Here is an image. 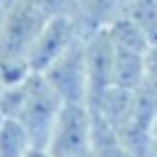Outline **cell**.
<instances>
[{
    "mask_svg": "<svg viewBox=\"0 0 157 157\" xmlns=\"http://www.w3.org/2000/svg\"><path fill=\"white\" fill-rule=\"evenodd\" d=\"M25 157H56V155H53L51 150H46V148H42V146H35Z\"/></svg>",
    "mask_w": 157,
    "mask_h": 157,
    "instance_id": "obj_14",
    "label": "cell"
},
{
    "mask_svg": "<svg viewBox=\"0 0 157 157\" xmlns=\"http://www.w3.org/2000/svg\"><path fill=\"white\" fill-rule=\"evenodd\" d=\"M123 12V0H69L65 14L76 23L81 37L104 30Z\"/></svg>",
    "mask_w": 157,
    "mask_h": 157,
    "instance_id": "obj_7",
    "label": "cell"
},
{
    "mask_svg": "<svg viewBox=\"0 0 157 157\" xmlns=\"http://www.w3.org/2000/svg\"><path fill=\"white\" fill-rule=\"evenodd\" d=\"M2 2H7V0H0V5H2Z\"/></svg>",
    "mask_w": 157,
    "mask_h": 157,
    "instance_id": "obj_18",
    "label": "cell"
},
{
    "mask_svg": "<svg viewBox=\"0 0 157 157\" xmlns=\"http://www.w3.org/2000/svg\"><path fill=\"white\" fill-rule=\"evenodd\" d=\"M123 16H127L152 44H157V0H125Z\"/></svg>",
    "mask_w": 157,
    "mask_h": 157,
    "instance_id": "obj_10",
    "label": "cell"
},
{
    "mask_svg": "<svg viewBox=\"0 0 157 157\" xmlns=\"http://www.w3.org/2000/svg\"><path fill=\"white\" fill-rule=\"evenodd\" d=\"M28 5H33L35 10H39L46 16H56V14H65L69 0H25Z\"/></svg>",
    "mask_w": 157,
    "mask_h": 157,
    "instance_id": "obj_11",
    "label": "cell"
},
{
    "mask_svg": "<svg viewBox=\"0 0 157 157\" xmlns=\"http://www.w3.org/2000/svg\"><path fill=\"white\" fill-rule=\"evenodd\" d=\"M152 134H157V118H155V123H152Z\"/></svg>",
    "mask_w": 157,
    "mask_h": 157,
    "instance_id": "obj_16",
    "label": "cell"
},
{
    "mask_svg": "<svg viewBox=\"0 0 157 157\" xmlns=\"http://www.w3.org/2000/svg\"><path fill=\"white\" fill-rule=\"evenodd\" d=\"M123 2H125V0H123Z\"/></svg>",
    "mask_w": 157,
    "mask_h": 157,
    "instance_id": "obj_19",
    "label": "cell"
},
{
    "mask_svg": "<svg viewBox=\"0 0 157 157\" xmlns=\"http://www.w3.org/2000/svg\"><path fill=\"white\" fill-rule=\"evenodd\" d=\"M143 157H157V134H152V136H150L146 150H143Z\"/></svg>",
    "mask_w": 157,
    "mask_h": 157,
    "instance_id": "obj_13",
    "label": "cell"
},
{
    "mask_svg": "<svg viewBox=\"0 0 157 157\" xmlns=\"http://www.w3.org/2000/svg\"><path fill=\"white\" fill-rule=\"evenodd\" d=\"M90 157H136L120 139L116 129L93 113V141H90Z\"/></svg>",
    "mask_w": 157,
    "mask_h": 157,
    "instance_id": "obj_8",
    "label": "cell"
},
{
    "mask_svg": "<svg viewBox=\"0 0 157 157\" xmlns=\"http://www.w3.org/2000/svg\"><path fill=\"white\" fill-rule=\"evenodd\" d=\"M35 148L33 136L16 118H5L0 125V157H25Z\"/></svg>",
    "mask_w": 157,
    "mask_h": 157,
    "instance_id": "obj_9",
    "label": "cell"
},
{
    "mask_svg": "<svg viewBox=\"0 0 157 157\" xmlns=\"http://www.w3.org/2000/svg\"><path fill=\"white\" fill-rule=\"evenodd\" d=\"M81 39L76 23L69 19L67 14H56L49 16L44 23V28L39 30L37 39L30 46L28 53V65L33 72H44L58 56H63L69 46Z\"/></svg>",
    "mask_w": 157,
    "mask_h": 157,
    "instance_id": "obj_5",
    "label": "cell"
},
{
    "mask_svg": "<svg viewBox=\"0 0 157 157\" xmlns=\"http://www.w3.org/2000/svg\"><path fill=\"white\" fill-rule=\"evenodd\" d=\"M86 44V69H88V99L113 86V42L109 37V30L83 37ZM88 104V102H86Z\"/></svg>",
    "mask_w": 157,
    "mask_h": 157,
    "instance_id": "obj_6",
    "label": "cell"
},
{
    "mask_svg": "<svg viewBox=\"0 0 157 157\" xmlns=\"http://www.w3.org/2000/svg\"><path fill=\"white\" fill-rule=\"evenodd\" d=\"M7 78H5V72H2V67H0V97H2V93H5V88H7Z\"/></svg>",
    "mask_w": 157,
    "mask_h": 157,
    "instance_id": "obj_15",
    "label": "cell"
},
{
    "mask_svg": "<svg viewBox=\"0 0 157 157\" xmlns=\"http://www.w3.org/2000/svg\"><path fill=\"white\" fill-rule=\"evenodd\" d=\"M141 83H146V86L157 90V44H152L146 53V72H143Z\"/></svg>",
    "mask_w": 157,
    "mask_h": 157,
    "instance_id": "obj_12",
    "label": "cell"
},
{
    "mask_svg": "<svg viewBox=\"0 0 157 157\" xmlns=\"http://www.w3.org/2000/svg\"><path fill=\"white\" fill-rule=\"evenodd\" d=\"M63 106H65L63 97L51 88V83L44 78V74L33 72L28 81V95H25L23 109H21L16 120H21V125L28 129L35 146L44 148Z\"/></svg>",
    "mask_w": 157,
    "mask_h": 157,
    "instance_id": "obj_2",
    "label": "cell"
},
{
    "mask_svg": "<svg viewBox=\"0 0 157 157\" xmlns=\"http://www.w3.org/2000/svg\"><path fill=\"white\" fill-rule=\"evenodd\" d=\"M49 16L25 0H7L0 5V60L28 63V53Z\"/></svg>",
    "mask_w": 157,
    "mask_h": 157,
    "instance_id": "obj_1",
    "label": "cell"
},
{
    "mask_svg": "<svg viewBox=\"0 0 157 157\" xmlns=\"http://www.w3.org/2000/svg\"><path fill=\"white\" fill-rule=\"evenodd\" d=\"M93 111L88 104H65L46 139V150L56 157H81L90 152Z\"/></svg>",
    "mask_w": 157,
    "mask_h": 157,
    "instance_id": "obj_3",
    "label": "cell"
},
{
    "mask_svg": "<svg viewBox=\"0 0 157 157\" xmlns=\"http://www.w3.org/2000/svg\"><path fill=\"white\" fill-rule=\"evenodd\" d=\"M39 74H44V78L63 97L65 104H86L88 102V69H86L83 37L76 39L63 56H58Z\"/></svg>",
    "mask_w": 157,
    "mask_h": 157,
    "instance_id": "obj_4",
    "label": "cell"
},
{
    "mask_svg": "<svg viewBox=\"0 0 157 157\" xmlns=\"http://www.w3.org/2000/svg\"><path fill=\"white\" fill-rule=\"evenodd\" d=\"M2 120H5V116H2V111H0V125H2Z\"/></svg>",
    "mask_w": 157,
    "mask_h": 157,
    "instance_id": "obj_17",
    "label": "cell"
}]
</instances>
